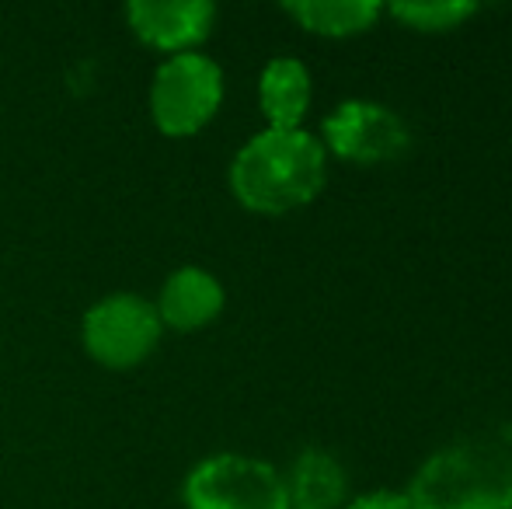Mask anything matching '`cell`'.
Masks as SVG:
<instances>
[{
  "instance_id": "cell-8",
  "label": "cell",
  "mask_w": 512,
  "mask_h": 509,
  "mask_svg": "<svg viewBox=\"0 0 512 509\" xmlns=\"http://www.w3.org/2000/svg\"><path fill=\"white\" fill-rule=\"evenodd\" d=\"M223 300H227V293L213 272L199 269V265H182L164 283L157 314H161V325L189 332V328L209 325L223 311Z\"/></svg>"
},
{
  "instance_id": "cell-10",
  "label": "cell",
  "mask_w": 512,
  "mask_h": 509,
  "mask_svg": "<svg viewBox=\"0 0 512 509\" xmlns=\"http://www.w3.org/2000/svg\"><path fill=\"white\" fill-rule=\"evenodd\" d=\"M290 509H338L345 499V471L324 450H304L286 482Z\"/></svg>"
},
{
  "instance_id": "cell-1",
  "label": "cell",
  "mask_w": 512,
  "mask_h": 509,
  "mask_svg": "<svg viewBox=\"0 0 512 509\" xmlns=\"http://www.w3.org/2000/svg\"><path fill=\"white\" fill-rule=\"evenodd\" d=\"M324 185V147L307 129H262L230 164V189L248 210L286 213Z\"/></svg>"
},
{
  "instance_id": "cell-13",
  "label": "cell",
  "mask_w": 512,
  "mask_h": 509,
  "mask_svg": "<svg viewBox=\"0 0 512 509\" xmlns=\"http://www.w3.org/2000/svg\"><path fill=\"white\" fill-rule=\"evenodd\" d=\"M349 509H411V503H408V492L380 489V492H366V496L352 499Z\"/></svg>"
},
{
  "instance_id": "cell-2",
  "label": "cell",
  "mask_w": 512,
  "mask_h": 509,
  "mask_svg": "<svg viewBox=\"0 0 512 509\" xmlns=\"http://www.w3.org/2000/svg\"><path fill=\"white\" fill-rule=\"evenodd\" d=\"M411 509H512V454L492 440H460L432 454L408 489Z\"/></svg>"
},
{
  "instance_id": "cell-12",
  "label": "cell",
  "mask_w": 512,
  "mask_h": 509,
  "mask_svg": "<svg viewBox=\"0 0 512 509\" xmlns=\"http://www.w3.org/2000/svg\"><path fill=\"white\" fill-rule=\"evenodd\" d=\"M391 11L394 18L408 21L418 32H450L460 21L471 18L478 11V4L474 0H436V4L432 0H418V4H394Z\"/></svg>"
},
{
  "instance_id": "cell-5",
  "label": "cell",
  "mask_w": 512,
  "mask_h": 509,
  "mask_svg": "<svg viewBox=\"0 0 512 509\" xmlns=\"http://www.w3.org/2000/svg\"><path fill=\"white\" fill-rule=\"evenodd\" d=\"M161 328L157 304L136 293H108L84 314V346L105 367H133L154 353Z\"/></svg>"
},
{
  "instance_id": "cell-11",
  "label": "cell",
  "mask_w": 512,
  "mask_h": 509,
  "mask_svg": "<svg viewBox=\"0 0 512 509\" xmlns=\"http://www.w3.org/2000/svg\"><path fill=\"white\" fill-rule=\"evenodd\" d=\"M286 11L317 35H356L373 25L380 4L373 0H293Z\"/></svg>"
},
{
  "instance_id": "cell-6",
  "label": "cell",
  "mask_w": 512,
  "mask_h": 509,
  "mask_svg": "<svg viewBox=\"0 0 512 509\" xmlns=\"http://www.w3.org/2000/svg\"><path fill=\"white\" fill-rule=\"evenodd\" d=\"M324 140L345 161L380 164L405 154L411 133L394 109L356 98V102H342L324 119Z\"/></svg>"
},
{
  "instance_id": "cell-4",
  "label": "cell",
  "mask_w": 512,
  "mask_h": 509,
  "mask_svg": "<svg viewBox=\"0 0 512 509\" xmlns=\"http://www.w3.org/2000/svg\"><path fill=\"white\" fill-rule=\"evenodd\" d=\"M189 509H290L286 482L272 464L244 454H216L185 478Z\"/></svg>"
},
{
  "instance_id": "cell-9",
  "label": "cell",
  "mask_w": 512,
  "mask_h": 509,
  "mask_svg": "<svg viewBox=\"0 0 512 509\" xmlns=\"http://www.w3.org/2000/svg\"><path fill=\"white\" fill-rule=\"evenodd\" d=\"M258 102L272 129H300V119L310 109V70L297 56H276L262 70Z\"/></svg>"
},
{
  "instance_id": "cell-3",
  "label": "cell",
  "mask_w": 512,
  "mask_h": 509,
  "mask_svg": "<svg viewBox=\"0 0 512 509\" xmlns=\"http://www.w3.org/2000/svg\"><path fill=\"white\" fill-rule=\"evenodd\" d=\"M223 98V70L216 60L196 53H175L157 67L150 84V112L168 136H189L203 129Z\"/></svg>"
},
{
  "instance_id": "cell-7",
  "label": "cell",
  "mask_w": 512,
  "mask_h": 509,
  "mask_svg": "<svg viewBox=\"0 0 512 509\" xmlns=\"http://www.w3.org/2000/svg\"><path fill=\"white\" fill-rule=\"evenodd\" d=\"M126 18L133 32L150 46L189 53L209 35L216 7L209 0H133L126 7Z\"/></svg>"
}]
</instances>
